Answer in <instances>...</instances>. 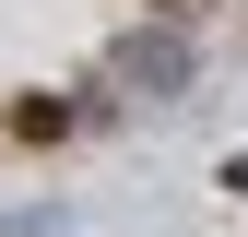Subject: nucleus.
Masks as SVG:
<instances>
[{
  "mask_svg": "<svg viewBox=\"0 0 248 237\" xmlns=\"http://www.w3.org/2000/svg\"><path fill=\"white\" fill-rule=\"evenodd\" d=\"M225 190H236V202H248V154H225Z\"/></svg>",
  "mask_w": 248,
  "mask_h": 237,
  "instance_id": "7ed1b4c3",
  "label": "nucleus"
},
{
  "mask_svg": "<svg viewBox=\"0 0 248 237\" xmlns=\"http://www.w3.org/2000/svg\"><path fill=\"white\" fill-rule=\"evenodd\" d=\"M118 83H189V48L177 36H130L118 48Z\"/></svg>",
  "mask_w": 248,
  "mask_h": 237,
  "instance_id": "f257e3e1",
  "label": "nucleus"
},
{
  "mask_svg": "<svg viewBox=\"0 0 248 237\" xmlns=\"http://www.w3.org/2000/svg\"><path fill=\"white\" fill-rule=\"evenodd\" d=\"M12 131H24V142H59V131H71V107H59V95H12Z\"/></svg>",
  "mask_w": 248,
  "mask_h": 237,
  "instance_id": "f03ea898",
  "label": "nucleus"
},
{
  "mask_svg": "<svg viewBox=\"0 0 248 237\" xmlns=\"http://www.w3.org/2000/svg\"><path fill=\"white\" fill-rule=\"evenodd\" d=\"M166 12H177V0H166Z\"/></svg>",
  "mask_w": 248,
  "mask_h": 237,
  "instance_id": "20e7f679",
  "label": "nucleus"
}]
</instances>
